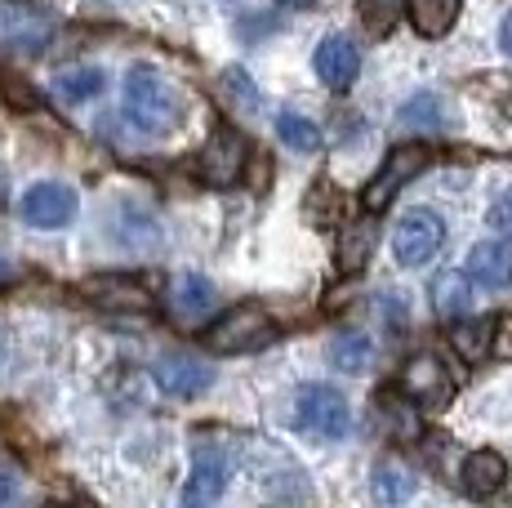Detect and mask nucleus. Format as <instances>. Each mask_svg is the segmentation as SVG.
<instances>
[{"mask_svg":"<svg viewBox=\"0 0 512 508\" xmlns=\"http://www.w3.org/2000/svg\"><path fill=\"white\" fill-rule=\"evenodd\" d=\"M125 116H130V125L143 134H170V130H179V121H183V103L161 72L134 67V72L125 76Z\"/></svg>","mask_w":512,"mask_h":508,"instance_id":"f257e3e1","label":"nucleus"},{"mask_svg":"<svg viewBox=\"0 0 512 508\" xmlns=\"http://www.w3.org/2000/svg\"><path fill=\"white\" fill-rule=\"evenodd\" d=\"M428 161H432V152L423 148V143H401V148H392L379 161V170H374V179L366 183V192H361V205H366L370 214H383L415 174L428 170Z\"/></svg>","mask_w":512,"mask_h":508,"instance_id":"f03ea898","label":"nucleus"},{"mask_svg":"<svg viewBox=\"0 0 512 508\" xmlns=\"http://www.w3.org/2000/svg\"><path fill=\"white\" fill-rule=\"evenodd\" d=\"M272 317L259 304H241L232 312H223L219 321H210L205 330V348L210 353H250V348H263L272 339Z\"/></svg>","mask_w":512,"mask_h":508,"instance_id":"7ed1b4c3","label":"nucleus"},{"mask_svg":"<svg viewBox=\"0 0 512 508\" xmlns=\"http://www.w3.org/2000/svg\"><path fill=\"white\" fill-rule=\"evenodd\" d=\"M294 419H299V428H308L312 437H343L352 428V410H348V397L334 393L326 384H308L299 393V406H294Z\"/></svg>","mask_w":512,"mask_h":508,"instance_id":"20e7f679","label":"nucleus"},{"mask_svg":"<svg viewBox=\"0 0 512 508\" xmlns=\"http://www.w3.org/2000/svg\"><path fill=\"white\" fill-rule=\"evenodd\" d=\"M54 36V18L23 0H0V50L36 54Z\"/></svg>","mask_w":512,"mask_h":508,"instance_id":"39448f33","label":"nucleus"},{"mask_svg":"<svg viewBox=\"0 0 512 508\" xmlns=\"http://www.w3.org/2000/svg\"><path fill=\"white\" fill-rule=\"evenodd\" d=\"M441 241H446V223H441L432 210H410L406 219L392 228V254H397L401 268L428 263L432 254L441 250Z\"/></svg>","mask_w":512,"mask_h":508,"instance_id":"423d86ee","label":"nucleus"},{"mask_svg":"<svg viewBox=\"0 0 512 508\" xmlns=\"http://www.w3.org/2000/svg\"><path fill=\"white\" fill-rule=\"evenodd\" d=\"M401 393L410 397L415 406H446L450 397H455V379H450V370L441 366L432 353H419L410 357L406 366H401Z\"/></svg>","mask_w":512,"mask_h":508,"instance_id":"0eeeda50","label":"nucleus"},{"mask_svg":"<svg viewBox=\"0 0 512 508\" xmlns=\"http://www.w3.org/2000/svg\"><path fill=\"white\" fill-rule=\"evenodd\" d=\"M245 156L250 152H245L241 134H236L232 125H219L201 152V183H210V188H232L245 174Z\"/></svg>","mask_w":512,"mask_h":508,"instance_id":"6e6552de","label":"nucleus"},{"mask_svg":"<svg viewBox=\"0 0 512 508\" xmlns=\"http://www.w3.org/2000/svg\"><path fill=\"white\" fill-rule=\"evenodd\" d=\"M23 219L32 228H67L76 219V192L67 183H36L23 192Z\"/></svg>","mask_w":512,"mask_h":508,"instance_id":"1a4fd4ad","label":"nucleus"},{"mask_svg":"<svg viewBox=\"0 0 512 508\" xmlns=\"http://www.w3.org/2000/svg\"><path fill=\"white\" fill-rule=\"evenodd\" d=\"M152 375H156V384H161L170 397H196L201 388H210L214 370L205 366V361L187 357V353H165L152 366Z\"/></svg>","mask_w":512,"mask_h":508,"instance_id":"9d476101","label":"nucleus"},{"mask_svg":"<svg viewBox=\"0 0 512 508\" xmlns=\"http://www.w3.org/2000/svg\"><path fill=\"white\" fill-rule=\"evenodd\" d=\"M361 72V54L348 36H326L317 45V76L330 85V90H348Z\"/></svg>","mask_w":512,"mask_h":508,"instance_id":"9b49d317","label":"nucleus"},{"mask_svg":"<svg viewBox=\"0 0 512 508\" xmlns=\"http://www.w3.org/2000/svg\"><path fill=\"white\" fill-rule=\"evenodd\" d=\"M459 482H464V491L472 500H490V495L504 491L508 482V464L499 451H472L464 459V468H459Z\"/></svg>","mask_w":512,"mask_h":508,"instance_id":"f8f14e48","label":"nucleus"},{"mask_svg":"<svg viewBox=\"0 0 512 508\" xmlns=\"http://www.w3.org/2000/svg\"><path fill=\"white\" fill-rule=\"evenodd\" d=\"M428 299H432V312L437 317H464V312L472 308V277L459 268H441L432 272L428 281Z\"/></svg>","mask_w":512,"mask_h":508,"instance_id":"ddd939ff","label":"nucleus"},{"mask_svg":"<svg viewBox=\"0 0 512 508\" xmlns=\"http://www.w3.org/2000/svg\"><path fill=\"white\" fill-rule=\"evenodd\" d=\"M223 486H228V464H223V455H214V451L196 455V468H192V477H187V486H183V504L187 508L214 504L223 495Z\"/></svg>","mask_w":512,"mask_h":508,"instance_id":"4468645a","label":"nucleus"},{"mask_svg":"<svg viewBox=\"0 0 512 508\" xmlns=\"http://www.w3.org/2000/svg\"><path fill=\"white\" fill-rule=\"evenodd\" d=\"M468 277H477L481 286L508 290L512 286V250L504 241H477L468 254Z\"/></svg>","mask_w":512,"mask_h":508,"instance_id":"2eb2a0df","label":"nucleus"},{"mask_svg":"<svg viewBox=\"0 0 512 508\" xmlns=\"http://www.w3.org/2000/svg\"><path fill=\"white\" fill-rule=\"evenodd\" d=\"M90 299L103 308H116V312H152V295L143 290V281H130V277L90 281Z\"/></svg>","mask_w":512,"mask_h":508,"instance_id":"dca6fc26","label":"nucleus"},{"mask_svg":"<svg viewBox=\"0 0 512 508\" xmlns=\"http://www.w3.org/2000/svg\"><path fill=\"white\" fill-rule=\"evenodd\" d=\"M459 5L464 0H406V18L415 23L419 36H428V41H437V36H446L450 27L459 23Z\"/></svg>","mask_w":512,"mask_h":508,"instance_id":"f3484780","label":"nucleus"},{"mask_svg":"<svg viewBox=\"0 0 512 508\" xmlns=\"http://www.w3.org/2000/svg\"><path fill=\"white\" fill-rule=\"evenodd\" d=\"M214 299H219L214 286L205 277H196V272H183L170 290V308H174V317H183V321H201L205 312L214 308Z\"/></svg>","mask_w":512,"mask_h":508,"instance_id":"a211bd4d","label":"nucleus"},{"mask_svg":"<svg viewBox=\"0 0 512 508\" xmlns=\"http://www.w3.org/2000/svg\"><path fill=\"white\" fill-rule=\"evenodd\" d=\"M326 357L334 370H348V375H357V370H366L374 361V339L361 335V330H343V335H334L326 344Z\"/></svg>","mask_w":512,"mask_h":508,"instance_id":"6ab92c4d","label":"nucleus"},{"mask_svg":"<svg viewBox=\"0 0 512 508\" xmlns=\"http://www.w3.org/2000/svg\"><path fill=\"white\" fill-rule=\"evenodd\" d=\"M103 85H107V76L98 67H67V72L54 76V94L63 103H90L103 94Z\"/></svg>","mask_w":512,"mask_h":508,"instance_id":"aec40b11","label":"nucleus"},{"mask_svg":"<svg viewBox=\"0 0 512 508\" xmlns=\"http://www.w3.org/2000/svg\"><path fill=\"white\" fill-rule=\"evenodd\" d=\"M374 250V232L370 223H343V241H339V268L343 272H361Z\"/></svg>","mask_w":512,"mask_h":508,"instance_id":"412c9836","label":"nucleus"},{"mask_svg":"<svg viewBox=\"0 0 512 508\" xmlns=\"http://www.w3.org/2000/svg\"><path fill=\"white\" fill-rule=\"evenodd\" d=\"M277 139L285 143L290 152H317L321 148V130L299 112H281L277 116Z\"/></svg>","mask_w":512,"mask_h":508,"instance_id":"4be33fe9","label":"nucleus"},{"mask_svg":"<svg viewBox=\"0 0 512 508\" xmlns=\"http://www.w3.org/2000/svg\"><path fill=\"white\" fill-rule=\"evenodd\" d=\"M374 495L379 500H406V495H415V473L388 459V464L374 468Z\"/></svg>","mask_w":512,"mask_h":508,"instance_id":"5701e85b","label":"nucleus"},{"mask_svg":"<svg viewBox=\"0 0 512 508\" xmlns=\"http://www.w3.org/2000/svg\"><path fill=\"white\" fill-rule=\"evenodd\" d=\"M450 344L464 361H486V348H490V326L486 321H464V326L450 330Z\"/></svg>","mask_w":512,"mask_h":508,"instance_id":"b1692460","label":"nucleus"},{"mask_svg":"<svg viewBox=\"0 0 512 508\" xmlns=\"http://www.w3.org/2000/svg\"><path fill=\"white\" fill-rule=\"evenodd\" d=\"M401 5H406V0H361V18H366V27L374 36H388L392 23H397V14H401Z\"/></svg>","mask_w":512,"mask_h":508,"instance_id":"393cba45","label":"nucleus"},{"mask_svg":"<svg viewBox=\"0 0 512 508\" xmlns=\"http://www.w3.org/2000/svg\"><path fill=\"white\" fill-rule=\"evenodd\" d=\"M437 116H441V103L432 99V94H419L415 103L401 107V125H410V130H415V125H419V130H437V125H441Z\"/></svg>","mask_w":512,"mask_h":508,"instance_id":"a878e982","label":"nucleus"},{"mask_svg":"<svg viewBox=\"0 0 512 508\" xmlns=\"http://www.w3.org/2000/svg\"><path fill=\"white\" fill-rule=\"evenodd\" d=\"M223 90H228V99H232V103H241L245 112H254V107L263 103V99H259V90L250 85V76H245L241 67H228V72H223Z\"/></svg>","mask_w":512,"mask_h":508,"instance_id":"bb28decb","label":"nucleus"},{"mask_svg":"<svg viewBox=\"0 0 512 508\" xmlns=\"http://www.w3.org/2000/svg\"><path fill=\"white\" fill-rule=\"evenodd\" d=\"M486 353L499 357V361H512V317H499L495 326H490V348Z\"/></svg>","mask_w":512,"mask_h":508,"instance_id":"cd10ccee","label":"nucleus"},{"mask_svg":"<svg viewBox=\"0 0 512 508\" xmlns=\"http://www.w3.org/2000/svg\"><path fill=\"white\" fill-rule=\"evenodd\" d=\"M490 228H495L499 237H512V197L495 201V210H490Z\"/></svg>","mask_w":512,"mask_h":508,"instance_id":"c85d7f7f","label":"nucleus"},{"mask_svg":"<svg viewBox=\"0 0 512 508\" xmlns=\"http://www.w3.org/2000/svg\"><path fill=\"white\" fill-rule=\"evenodd\" d=\"M18 495V473L14 468H0V504H9Z\"/></svg>","mask_w":512,"mask_h":508,"instance_id":"c756f323","label":"nucleus"},{"mask_svg":"<svg viewBox=\"0 0 512 508\" xmlns=\"http://www.w3.org/2000/svg\"><path fill=\"white\" fill-rule=\"evenodd\" d=\"M499 45H504V54L512 58V14L504 18V27H499Z\"/></svg>","mask_w":512,"mask_h":508,"instance_id":"7c9ffc66","label":"nucleus"},{"mask_svg":"<svg viewBox=\"0 0 512 508\" xmlns=\"http://www.w3.org/2000/svg\"><path fill=\"white\" fill-rule=\"evenodd\" d=\"M5 281H14V263L0 259V286H5Z\"/></svg>","mask_w":512,"mask_h":508,"instance_id":"2f4dec72","label":"nucleus"},{"mask_svg":"<svg viewBox=\"0 0 512 508\" xmlns=\"http://www.w3.org/2000/svg\"><path fill=\"white\" fill-rule=\"evenodd\" d=\"M9 201V179H5V170H0V205Z\"/></svg>","mask_w":512,"mask_h":508,"instance_id":"473e14b6","label":"nucleus"},{"mask_svg":"<svg viewBox=\"0 0 512 508\" xmlns=\"http://www.w3.org/2000/svg\"><path fill=\"white\" fill-rule=\"evenodd\" d=\"M281 5H290V9H308L312 0H281Z\"/></svg>","mask_w":512,"mask_h":508,"instance_id":"72a5a7b5","label":"nucleus"},{"mask_svg":"<svg viewBox=\"0 0 512 508\" xmlns=\"http://www.w3.org/2000/svg\"><path fill=\"white\" fill-rule=\"evenodd\" d=\"M508 116H512V99H508Z\"/></svg>","mask_w":512,"mask_h":508,"instance_id":"f704fd0d","label":"nucleus"}]
</instances>
